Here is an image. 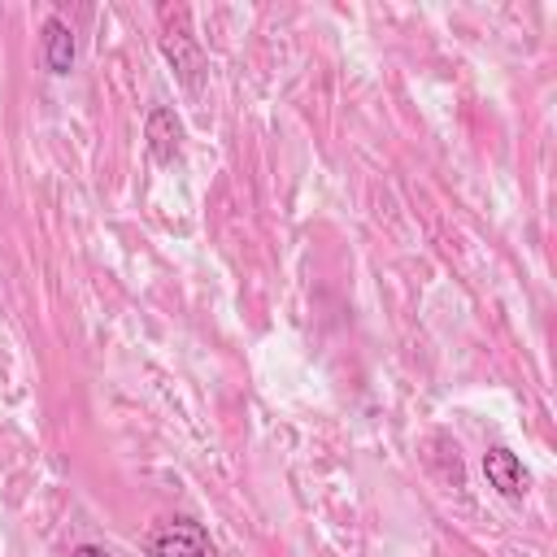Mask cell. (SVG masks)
Masks as SVG:
<instances>
[{
  "label": "cell",
  "mask_w": 557,
  "mask_h": 557,
  "mask_svg": "<svg viewBox=\"0 0 557 557\" xmlns=\"http://www.w3.org/2000/svg\"><path fill=\"white\" fill-rule=\"evenodd\" d=\"M70 557H109V548H100V544H78Z\"/></svg>",
  "instance_id": "obj_6"
},
{
  "label": "cell",
  "mask_w": 557,
  "mask_h": 557,
  "mask_svg": "<svg viewBox=\"0 0 557 557\" xmlns=\"http://www.w3.org/2000/svg\"><path fill=\"white\" fill-rule=\"evenodd\" d=\"M161 52H165V61L174 65V74H178V83L191 91V96H200V78H205V57H200V48H196V39L191 35H161Z\"/></svg>",
  "instance_id": "obj_4"
},
{
  "label": "cell",
  "mask_w": 557,
  "mask_h": 557,
  "mask_svg": "<svg viewBox=\"0 0 557 557\" xmlns=\"http://www.w3.org/2000/svg\"><path fill=\"white\" fill-rule=\"evenodd\" d=\"M148 553L152 557H218V544L196 518H165L148 535Z\"/></svg>",
  "instance_id": "obj_1"
},
{
  "label": "cell",
  "mask_w": 557,
  "mask_h": 557,
  "mask_svg": "<svg viewBox=\"0 0 557 557\" xmlns=\"http://www.w3.org/2000/svg\"><path fill=\"white\" fill-rule=\"evenodd\" d=\"M479 466H483V479H487V487H492L496 496H505V500H522V496H527L531 474H527V466H522V457H518L513 448L492 444Z\"/></svg>",
  "instance_id": "obj_2"
},
{
  "label": "cell",
  "mask_w": 557,
  "mask_h": 557,
  "mask_svg": "<svg viewBox=\"0 0 557 557\" xmlns=\"http://www.w3.org/2000/svg\"><path fill=\"white\" fill-rule=\"evenodd\" d=\"M44 65L57 78H65L74 70V30L61 17H48L44 22Z\"/></svg>",
  "instance_id": "obj_5"
},
{
  "label": "cell",
  "mask_w": 557,
  "mask_h": 557,
  "mask_svg": "<svg viewBox=\"0 0 557 557\" xmlns=\"http://www.w3.org/2000/svg\"><path fill=\"white\" fill-rule=\"evenodd\" d=\"M144 135H148V152L157 165H174L178 152H183V122L170 104H152L148 109V122H144Z\"/></svg>",
  "instance_id": "obj_3"
}]
</instances>
